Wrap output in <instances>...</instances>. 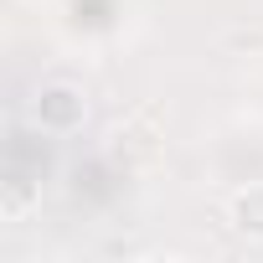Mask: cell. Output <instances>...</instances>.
Masks as SVG:
<instances>
[{
    "mask_svg": "<svg viewBox=\"0 0 263 263\" xmlns=\"http://www.w3.org/2000/svg\"><path fill=\"white\" fill-rule=\"evenodd\" d=\"M31 119L42 129H52V135H72V129L88 119V98L72 88V83H47L31 103Z\"/></svg>",
    "mask_w": 263,
    "mask_h": 263,
    "instance_id": "1",
    "label": "cell"
},
{
    "mask_svg": "<svg viewBox=\"0 0 263 263\" xmlns=\"http://www.w3.org/2000/svg\"><path fill=\"white\" fill-rule=\"evenodd\" d=\"M227 222H232V232H237V237L263 242V181H258V186L232 191V201H227Z\"/></svg>",
    "mask_w": 263,
    "mask_h": 263,
    "instance_id": "2",
    "label": "cell"
},
{
    "mask_svg": "<svg viewBox=\"0 0 263 263\" xmlns=\"http://www.w3.org/2000/svg\"><path fill=\"white\" fill-rule=\"evenodd\" d=\"M26 201H31V191H26L21 181H11V186H6V201H0V212H6V217L16 222V217L26 212Z\"/></svg>",
    "mask_w": 263,
    "mask_h": 263,
    "instance_id": "3",
    "label": "cell"
}]
</instances>
